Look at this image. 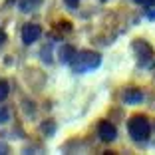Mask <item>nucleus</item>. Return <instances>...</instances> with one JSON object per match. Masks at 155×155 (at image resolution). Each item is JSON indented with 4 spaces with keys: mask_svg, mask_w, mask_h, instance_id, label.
Segmentation results:
<instances>
[{
    "mask_svg": "<svg viewBox=\"0 0 155 155\" xmlns=\"http://www.w3.org/2000/svg\"><path fill=\"white\" fill-rule=\"evenodd\" d=\"M42 36V28L38 24H26L22 28V42L24 44H34Z\"/></svg>",
    "mask_w": 155,
    "mask_h": 155,
    "instance_id": "obj_3",
    "label": "nucleus"
},
{
    "mask_svg": "<svg viewBox=\"0 0 155 155\" xmlns=\"http://www.w3.org/2000/svg\"><path fill=\"white\" fill-rule=\"evenodd\" d=\"M74 56H76V50H74L70 44H64L62 48H60V60H62L64 64H72Z\"/></svg>",
    "mask_w": 155,
    "mask_h": 155,
    "instance_id": "obj_6",
    "label": "nucleus"
},
{
    "mask_svg": "<svg viewBox=\"0 0 155 155\" xmlns=\"http://www.w3.org/2000/svg\"><path fill=\"white\" fill-rule=\"evenodd\" d=\"M4 153H8V145L4 141H0V155H4Z\"/></svg>",
    "mask_w": 155,
    "mask_h": 155,
    "instance_id": "obj_10",
    "label": "nucleus"
},
{
    "mask_svg": "<svg viewBox=\"0 0 155 155\" xmlns=\"http://www.w3.org/2000/svg\"><path fill=\"white\" fill-rule=\"evenodd\" d=\"M66 4H68L70 8H76V6L80 4V0H66Z\"/></svg>",
    "mask_w": 155,
    "mask_h": 155,
    "instance_id": "obj_11",
    "label": "nucleus"
},
{
    "mask_svg": "<svg viewBox=\"0 0 155 155\" xmlns=\"http://www.w3.org/2000/svg\"><path fill=\"white\" fill-rule=\"evenodd\" d=\"M8 91H10V86L8 82H4V80H0V101L6 100V96H8Z\"/></svg>",
    "mask_w": 155,
    "mask_h": 155,
    "instance_id": "obj_8",
    "label": "nucleus"
},
{
    "mask_svg": "<svg viewBox=\"0 0 155 155\" xmlns=\"http://www.w3.org/2000/svg\"><path fill=\"white\" fill-rule=\"evenodd\" d=\"M101 64V58L100 54L96 52H90V50H84V52H76L72 60V68L76 74H84V72H90V70H96L97 66Z\"/></svg>",
    "mask_w": 155,
    "mask_h": 155,
    "instance_id": "obj_1",
    "label": "nucleus"
},
{
    "mask_svg": "<svg viewBox=\"0 0 155 155\" xmlns=\"http://www.w3.org/2000/svg\"><path fill=\"white\" fill-rule=\"evenodd\" d=\"M4 40H6V34H4V32H2V30H0V46L4 44Z\"/></svg>",
    "mask_w": 155,
    "mask_h": 155,
    "instance_id": "obj_12",
    "label": "nucleus"
},
{
    "mask_svg": "<svg viewBox=\"0 0 155 155\" xmlns=\"http://www.w3.org/2000/svg\"><path fill=\"white\" fill-rule=\"evenodd\" d=\"M133 48H135L137 56H139L141 66H147V64H149V60L153 58V50H151V46L147 44V42H135V44H133Z\"/></svg>",
    "mask_w": 155,
    "mask_h": 155,
    "instance_id": "obj_5",
    "label": "nucleus"
},
{
    "mask_svg": "<svg viewBox=\"0 0 155 155\" xmlns=\"http://www.w3.org/2000/svg\"><path fill=\"white\" fill-rule=\"evenodd\" d=\"M123 100H125V104H139V101H143V94L141 90H127L123 94Z\"/></svg>",
    "mask_w": 155,
    "mask_h": 155,
    "instance_id": "obj_7",
    "label": "nucleus"
},
{
    "mask_svg": "<svg viewBox=\"0 0 155 155\" xmlns=\"http://www.w3.org/2000/svg\"><path fill=\"white\" fill-rule=\"evenodd\" d=\"M8 119V111H6V107H0V121H6Z\"/></svg>",
    "mask_w": 155,
    "mask_h": 155,
    "instance_id": "obj_9",
    "label": "nucleus"
},
{
    "mask_svg": "<svg viewBox=\"0 0 155 155\" xmlns=\"http://www.w3.org/2000/svg\"><path fill=\"white\" fill-rule=\"evenodd\" d=\"M97 135H100L101 141H114L115 137H117V129H115L114 123L110 121H101L100 127H97Z\"/></svg>",
    "mask_w": 155,
    "mask_h": 155,
    "instance_id": "obj_4",
    "label": "nucleus"
},
{
    "mask_svg": "<svg viewBox=\"0 0 155 155\" xmlns=\"http://www.w3.org/2000/svg\"><path fill=\"white\" fill-rule=\"evenodd\" d=\"M127 131H129V135H131L135 141H145L147 137H149V133H151V125H149V121H147L145 117L135 115V117L129 119Z\"/></svg>",
    "mask_w": 155,
    "mask_h": 155,
    "instance_id": "obj_2",
    "label": "nucleus"
}]
</instances>
